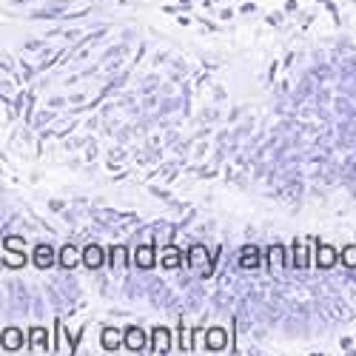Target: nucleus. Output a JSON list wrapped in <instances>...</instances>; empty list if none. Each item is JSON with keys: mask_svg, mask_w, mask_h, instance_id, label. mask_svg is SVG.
<instances>
[{"mask_svg": "<svg viewBox=\"0 0 356 356\" xmlns=\"http://www.w3.org/2000/svg\"><path fill=\"white\" fill-rule=\"evenodd\" d=\"M183 348H186V350H191V331H188V328L183 331Z\"/></svg>", "mask_w": 356, "mask_h": 356, "instance_id": "18", "label": "nucleus"}, {"mask_svg": "<svg viewBox=\"0 0 356 356\" xmlns=\"http://www.w3.org/2000/svg\"><path fill=\"white\" fill-rule=\"evenodd\" d=\"M126 345H129L131 350H140V348L145 345V337H143V334H140L137 328H131V331L126 334Z\"/></svg>", "mask_w": 356, "mask_h": 356, "instance_id": "9", "label": "nucleus"}, {"mask_svg": "<svg viewBox=\"0 0 356 356\" xmlns=\"http://www.w3.org/2000/svg\"><path fill=\"white\" fill-rule=\"evenodd\" d=\"M111 254H114V262H117V265H120V262H123V257H126V251H123L120 245H117V248H114Z\"/></svg>", "mask_w": 356, "mask_h": 356, "instance_id": "17", "label": "nucleus"}, {"mask_svg": "<svg viewBox=\"0 0 356 356\" xmlns=\"http://www.w3.org/2000/svg\"><path fill=\"white\" fill-rule=\"evenodd\" d=\"M168 345H171L168 331H165V328H157V331H154V350H157V353H165Z\"/></svg>", "mask_w": 356, "mask_h": 356, "instance_id": "6", "label": "nucleus"}, {"mask_svg": "<svg viewBox=\"0 0 356 356\" xmlns=\"http://www.w3.org/2000/svg\"><path fill=\"white\" fill-rule=\"evenodd\" d=\"M342 262L348 265V268H356V245H348L342 251Z\"/></svg>", "mask_w": 356, "mask_h": 356, "instance_id": "12", "label": "nucleus"}, {"mask_svg": "<svg viewBox=\"0 0 356 356\" xmlns=\"http://www.w3.org/2000/svg\"><path fill=\"white\" fill-rule=\"evenodd\" d=\"M6 265H9V268H20V265H23V254H6Z\"/></svg>", "mask_w": 356, "mask_h": 356, "instance_id": "15", "label": "nucleus"}, {"mask_svg": "<svg viewBox=\"0 0 356 356\" xmlns=\"http://www.w3.org/2000/svg\"><path fill=\"white\" fill-rule=\"evenodd\" d=\"M168 268H174V265H180V251L177 248H165V259H163Z\"/></svg>", "mask_w": 356, "mask_h": 356, "instance_id": "14", "label": "nucleus"}, {"mask_svg": "<svg viewBox=\"0 0 356 356\" xmlns=\"http://www.w3.org/2000/svg\"><path fill=\"white\" fill-rule=\"evenodd\" d=\"M257 262H259V251L254 245H245L243 254H240V265H243V268H254Z\"/></svg>", "mask_w": 356, "mask_h": 356, "instance_id": "3", "label": "nucleus"}, {"mask_svg": "<svg viewBox=\"0 0 356 356\" xmlns=\"http://www.w3.org/2000/svg\"><path fill=\"white\" fill-rule=\"evenodd\" d=\"M268 254H271V262H274V265H280V259H282V248H280V245H274Z\"/></svg>", "mask_w": 356, "mask_h": 356, "instance_id": "16", "label": "nucleus"}, {"mask_svg": "<svg viewBox=\"0 0 356 356\" xmlns=\"http://www.w3.org/2000/svg\"><path fill=\"white\" fill-rule=\"evenodd\" d=\"M60 262L66 265V268H74V265L80 262V254L74 251V245H66V248L60 251Z\"/></svg>", "mask_w": 356, "mask_h": 356, "instance_id": "7", "label": "nucleus"}, {"mask_svg": "<svg viewBox=\"0 0 356 356\" xmlns=\"http://www.w3.org/2000/svg\"><path fill=\"white\" fill-rule=\"evenodd\" d=\"M222 345H225V334H222V331H209V348L220 350Z\"/></svg>", "mask_w": 356, "mask_h": 356, "instance_id": "10", "label": "nucleus"}, {"mask_svg": "<svg viewBox=\"0 0 356 356\" xmlns=\"http://www.w3.org/2000/svg\"><path fill=\"white\" fill-rule=\"evenodd\" d=\"M83 262L88 265V268H97V265L103 262V251H100L97 245H88V248L83 251Z\"/></svg>", "mask_w": 356, "mask_h": 356, "instance_id": "1", "label": "nucleus"}, {"mask_svg": "<svg viewBox=\"0 0 356 356\" xmlns=\"http://www.w3.org/2000/svg\"><path fill=\"white\" fill-rule=\"evenodd\" d=\"M205 259H209V251H205L202 245H194V248H191V262H194V265H202Z\"/></svg>", "mask_w": 356, "mask_h": 356, "instance_id": "11", "label": "nucleus"}, {"mask_svg": "<svg viewBox=\"0 0 356 356\" xmlns=\"http://www.w3.org/2000/svg\"><path fill=\"white\" fill-rule=\"evenodd\" d=\"M20 342H23L20 331H6V334H3V348H6V350H17Z\"/></svg>", "mask_w": 356, "mask_h": 356, "instance_id": "8", "label": "nucleus"}, {"mask_svg": "<svg viewBox=\"0 0 356 356\" xmlns=\"http://www.w3.org/2000/svg\"><path fill=\"white\" fill-rule=\"evenodd\" d=\"M334 259H337V254H334V248H331V245H322V248L316 251V262L322 265V268H328V265H334Z\"/></svg>", "mask_w": 356, "mask_h": 356, "instance_id": "4", "label": "nucleus"}, {"mask_svg": "<svg viewBox=\"0 0 356 356\" xmlns=\"http://www.w3.org/2000/svg\"><path fill=\"white\" fill-rule=\"evenodd\" d=\"M103 345L111 350V348H117V345H120V334H117V331H106L103 334Z\"/></svg>", "mask_w": 356, "mask_h": 356, "instance_id": "13", "label": "nucleus"}, {"mask_svg": "<svg viewBox=\"0 0 356 356\" xmlns=\"http://www.w3.org/2000/svg\"><path fill=\"white\" fill-rule=\"evenodd\" d=\"M51 259H54V254H51L49 245H38V248H35V262H38V268H49Z\"/></svg>", "mask_w": 356, "mask_h": 356, "instance_id": "2", "label": "nucleus"}, {"mask_svg": "<svg viewBox=\"0 0 356 356\" xmlns=\"http://www.w3.org/2000/svg\"><path fill=\"white\" fill-rule=\"evenodd\" d=\"M137 265H140V268H152V265H154V251H152V245H145V248L137 251Z\"/></svg>", "mask_w": 356, "mask_h": 356, "instance_id": "5", "label": "nucleus"}]
</instances>
